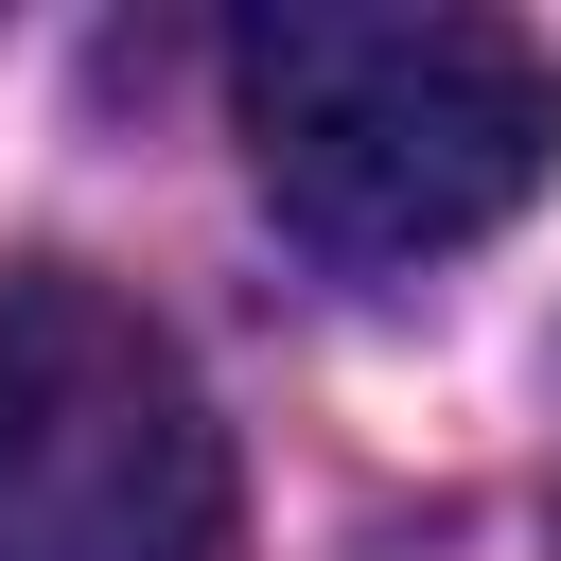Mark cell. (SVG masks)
I'll return each instance as SVG.
<instances>
[{"instance_id":"obj_1","label":"cell","mask_w":561,"mask_h":561,"mask_svg":"<svg viewBox=\"0 0 561 561\" xmlns=\"http://www.w3.org/2000/svg\"><path fill=\"white\" fill-rule=\"evenodd\" d=\"M228 88H245V158L280 228H316L333 263H438L561 175L543 35L456 0H280L245 18Z\"/></svg>"},{"instance_id":"obj_2","label":"cell","mask_w":561,"mask_h":561,"mask_svg":"<svg viewBox=\"0 0 561 561\" xmlns=\"http://www.w3.org/2000/svg\"><path fill=\"white\" fill-rule=\"evenodd\" d=\"M228 543V421L193 351L70 280H0V561H210Z\"/></svg>"}]
</instances>
